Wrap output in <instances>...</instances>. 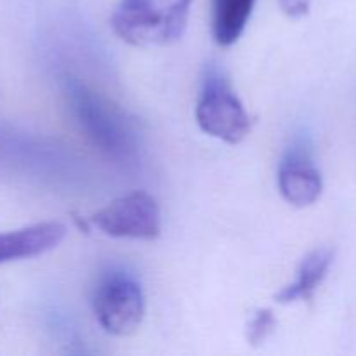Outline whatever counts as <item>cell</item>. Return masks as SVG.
Masks as SVG:
<instances>
[{
  "label": "cell",
  "instance_id": "obj_1",
  "mask_svg": "<svg viewBox=\"0 0 356 356\" xmlns=\"http://www.w3.org/2000/svg\"><path fill=\"white\" fill-rule=\"evenodd\" d=\"M190 7L191 0H120L111 26L136 47H162L184 33Z\"/></svg>",
  "mask_w": 356,
  "mask_h": 356
},
{
  "label": "cell",
  "instance_id": "obj_2",
  "mask_svg": "<svg viewBox=\"0 0 356 356\" xmlns=\"http://www.w3.org/2000/svg\"><path fill=\"white\" fill-rule=\"evenodd\" d=\"M92 308L104 332L117 337L131 336L145 318V294L134 277L124 271H111L97 284Z\"/></svg>",
  "mask_w": 356,
  "mask_h": 356
},
{
  "label": "cell",
  "instance_id": "obj_3",
  "mask_svg": "<svg viewBox=\"0 0 356 356\" xmlns=\"http://www.w3.org/2000/svg\"><path fill=\"white\" fill-rule=\"evenodd\" d=\"M195 115L205 134L228 145H238L250 132V118L242 101L218 75L205 80Z\"/></svg>",
  "mask_w": 356,
  "mask_h": 356
},
{
  "label": "cell",
  "instance_id": "obj_4",
  "mask_svg": "<svg viewBox=\"0 0 356 356\" xmlns=\"http://www.w3.org/2000/svg\"><path fill=\"white\" fill-rule=\"evenodd\" d=\"M90 222L115 238L153 240L160 235V207L152 195L134 191L97 211Z\"/></svg>",
  "mask_w": 356,
  "mask_h": 356
},
{
  "label": "cell",
  "instance_id": "obj_5",
  "mask_svg": "<svg viewBox=\"0 0 356 356\" xmlns=\"http://www.w3.org/2000/svg\"><path fill=\"white\" fill-rule=\"evenodd\" d=\"M278 188L285 200L296 207L315 204L323 190L320 170L302 149H292L278 167Z\"/></svg>",
  "mask_w": 356,
  "mask_h": 356
},
{
  "label": "cell",
  "instance_id": "obj_6",
  "mask_svg": "<svg viewBox=\"0 0 356 356\" xmlns=\"http://www.w3.org/2000/svg\"><path fill=\"white\" fill-rule=\"evenodd\" d=\"M75 108L82 124L86 125L94 141L99 143L108 152H124L129 145V132L124 118L111 111L108 104L97 101L92 94L83 89L75 90Z\"/></svg>",
  "mask_w": 356,
  "mask_h": 356
},
{
  "label": "cell",
  "instance_id": "obj_7",
  "mask_svg": "<svg viewBox=\"0 0 356 356\" xmlns=\"http://www.w3.org/2000/svg\"><path fill=\"white\" fill-rule=\"evenodd\" d=\"M65 236V225L58 221L38 222L26 228L0 233V264L42 256L56 249Z\"/></svg>",
  "mask_w": 356,
  "mask_h": 356
},
{
  "label": "cell",
  "instance_id": "obj_8",
  "mask_svg": "<svg viewBox=\"0 0 356 356\" xmlns=\"http://www.w3.org/2000/svg\"><path fill=\"white\" fill-rule=\"evenodd\" d=\"M332 263L334 250L329 247H320V249L309 252L299 266L298 278L294 284L282 289L277 294V301L280 305H291V302L312 299L318 285L327 277V271L330 270Z\"/></svg>",
  "mask_w": 356,
  "mask_h": 356
},
{
  "label": "cell",
  "instance_id": "obj_9",
  "mask_svg": "<svg viewBox=\"0 0 356 356\" xmlns=\"http://www.w3.org/2000/svg\"><path fill=\"white\" fill-rule=\"evenodd\" d=\"M256 0H211L212 35L221 47H229L242 37Z\"/></svg>",
  "mask_w": 356,
  "mask_h": 356
},
{
  "label": "cell",
  "instance_id": "obj_10",
  "mask_svg": "<svg viewBox=\"0 0 356 356\" xmlns=\"http://www.w3.org/2000/svg\"><path fill=\"white\" fill-rule=\"evenodd\" d=\"M277 327V320H275L271 309H261L256 313V316L252 318V322L249 323V332H247V339L254 346H259L264 341L268 339L271 332Z\"/></svg>",
  "mask_w": 356,
  "mask_h": 356
},
{
  "label": "cell",
  "instance_id": "obj_11",
  "mask_svg": "<svg viewBox=\"0 0 356 356\" xmlns=\"http://www.w3.org/2000/svg\"><path fill=\"white\" fill-rule=\"evenodd\" d=\"M280 7L289 17H302L308 14L312 0H280Z\"/></svg>",
  "mask_w": 356,
  "mask_h": 356
}]
</instances>
